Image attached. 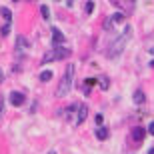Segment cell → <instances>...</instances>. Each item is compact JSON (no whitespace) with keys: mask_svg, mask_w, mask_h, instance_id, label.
Listing matches in <instances>:
<instances>
[{"mask_svg":"<svg viewBox=\"0 0 154 154\" xmlns=\"http://www.w3.org/2000/svg\"><path fill=\"white\" fill-rule=\"evenodd\" d=\"M72 78H74V64H68L64 76L60 78V84L56 88V96H66L68 94L70 88H72Z\"/></svg>","mask_w":154,"mask_h":154,"instance_id":"obj_1","label":"cell"},{"mask_svg":"<svg viewBox=\"0 0 154 154\" xmlns=\"http://www.w3.org/2000/svg\"><path fill=\"white\" fill-rule=\"evenodd\" d=\"M130 40V26H126V30H124V34L120 36V38H116L112 44L108 46V58H116L118 54H122V50H124V44Z\"/></svg>","mask_w":154,"mask_h":154,"instance_id":"obj_2","label":"cell"},{"mask_svg":"<svg viewBox=\"0 0 154 154\" xmlns=\"http://www.w3.org/2000/svg\"><path fill=\"white\" fill-rule=\"evenodd\" d=\"M70 56V48H62V46H58V48H52L50 52H46L44 58H42V62L48 64L52 60H66Z\"/></svg>","mask_w":154,"mask_h":154,"instance_id":"obj_3","label":"cell"},{"mask_svg":"<svg viewBox=\"0 0 154 154\" xmlns=\"http://www.w3.org/2000/svg\"><path fill=\"white\" fill-rule=\"evenodd\" d=\"M122 22H124V14H122V12H114V14L104 22V30H112L114 24H122Z\"/></svg>","mask_w":154,"mask_h":154,"instance_id":"obj_4","label":"cell"},{"mask_svg":"<svg viewBox=\"0 0 154 154\" xmlns=\"http://www.w3.org/2000/svg\"><path fill=\"white\" fill-rule=\"evenodd\" d=\"M26 102V96L22 92H10V104L12 106H22Z\"/></svg>","mask_w":154,"mask_h":154,"instance_id":"obj_5","label":"cell"},{"mask_svg":"<svg viewBox=\"0 0 154 154\" xmlns=\"http://www.w3.org/2000/svg\"><path fill=\"white\" fill-rule=\"evenodd\" d=\"M52 42L60 46V44H64V42H66V36H64L58 28H52Z\"/></svg>","mask_w":154,"mask_h":154,"instance_id":"obj_6","label":"cell"},{"mask_svg":"<svg viewBox=\"0 0 154 154\" xmlns=\"http://www.w3.org/2000/svg\"><path fill=\"white\" fill-rule=\"evenodd\" d=\"M86 116H88V108H86V106H78V118H76L74 124L80 126V124H82V122L86 120Z\"/></svg>","mask_w":154,"mask_h":154,"instance_id":"obj_7","label":"cell"},{"mask_svg":"<svg viewBox=\"0 0 154 154\" xmlns=\"http://www.w3.org/2000/svg\"><path fill=\"white\" fill-rule=\"evenodd\" d=\"M26 48H28V40L24 38V36H18L16 38V52L20 54V52H24Z\"/></svg>","mask_w":154,"mask_h":154,"instance_id":"obj_8","label":"cell"},{"mask_svg":"<svg viewBox=\"0 0 154 154\" xmlns=\"http://www.w3.org/2000/svg\"><path fill=\"white\" fill-rule=\"evenodd\" d=\"M144 134H146V130H144V128H140V126H136V128L132 130V136H134V140H136V142H142V140H144Z\"/></svg>","mask_w":154,"mask_h":154,"instance_id":"obj_9","label":"cell"},{"mask_svg":"<svg viewBox=\"0 0 154 154\" xmlns=\"http://www.w3.org/2000/svg\"><path fill=\"white\" fill-rule=\"evenodd\" d=\"M0 14H2V18L6 20V24H10V22H12V12L8 10L6 6H2V8H0Z\"/></svg>","mask_w":154,"mask_h":154,"instance_id":"obj_10","label":"cell"},{"mask_svg":"<svg viewBox=\"0 0 154 154\" xmlns=\"http://www.w3.org/2000/svg\"><path fill=\"white\" fill-rule=\"evenodd\" d=\"M96 138L98 140H106V138H108V130H106L104 126H100V128L96 130Z\"/></svg>","mask_w":154,"mask_h":154,"instance_id":"obj_11","label":"cell"},{"mask_svg":"<svg viewBox=\"0 0 154 154\" xmlns=\"http://www.w3.org/2000/svg\"><path fill=\"white\" fill-rule=\"evenodd\" d=\"M144 100H146V96H144L142 90H136V92H134V102H136V104H142Z\"/></svg>","mask_w":154,"mask_h":154,"instance_id":"obj_12","label":"cell"},{"mask_svg":"<svg viewBox=\"0 0 154 154\" xmlns=\"http://www.w3.org/2000/svg\"><path fill=\"white\" fill-rule=\"evenodd\" d=\"M94 84H96V80H94V78H88V80L84 82V92H86V94L90 92V88H92Z\"/></svg>","mask_w":154,"mask_h":154,"instance_id":"obj_13","label":"cell"},{"mask_svg":"<svg viewBox=\"0 0 154 154\" xmlns=\"http://www.w3.org/2000/svg\"><path fill=\"white\" fill-rule=\"evenodd\" d=\"M40 80H42V82H48V80H52V72H50V70H44V72L40 74Z\"/></svg>","mask_w":154,"mask_h":154,"instance_id":"obj_14","label":"cell"},{"mask_svg":"<svg viewBox=\"0 0 154 154\" xmlns=\"http://www.w3.org/2000/svg\"><path fill=\"white\" fill-rule=\"evenodd\" d=\"M40 14H42L44 20H48V18H50V10H48V6H40Z\"/></svg>","mask_w":154,"mask_h":154,"instance_id":"obj_15","label":"cell"},{"mask_svg":"<svg viewBox=\"0 0 154 154\" xmlns=\"http://www.w3.org/2000/svg\"><path fill=\"white\" fill-rule=\"evenodd\" d=\"M108 86H110L108 78H102V80H100V88H102V90H108Z\"/></svg>","mask_w":154,"mask_h":154,"instance_id":"obj_16","label":"cell"},{"mask_svg":"<svg viewBox=\"0 0 154 154\" xmlns=\"http://www.w3.org/2000/svg\"><path fill=\"white\" fill-rule=\"evenodd\" d=\"M8 34H10V24L2 26V36H8Z\"/></svg>","mask_w":154,"mask_h":154,"instance_id":"obj_17","label":"cell"},{"mask_svg":"<svg viewBox=\"0 0 154 154\" xmlns=\"http://www.w3.org/2000/svg\"><path fill=\"white\" fill-rule=\"evenodd\" d=\"M92 10H94V4H92V2H88V4H86V12H88V14H90Z\"/></svg>","mask_w":154,"mask_h":154,"instance_id":"obj_18","label":"cell"},{"mask_svg":"<svg viewBox=\"0 0 154 154\" xmlns=\"http://www.w3.org/2000/svg\"><path fill=\"white\" fill-rule=\"evenodd\" d=\"M2 112H4V98H0V118H2Z\"/></svg>","mask_w":154,"mask_h":154,"instance_id":"obj_19","label":"cell"},{"mask_svg":"<svg viewBox=\"0 0 154 154\" xmlns=\"http://www.w3.org/2000/svg\"><path fill=\"white\" fill-rule=\"evenodd\" d=\"M148 132L154 136V122H150V126H148Z\"/></svg>","mask_w":154,"mask_h":154,"instance_id":"obj_20","label":"cell"},{"mask_svg":"<svg viewBox=\"0 0 154 154\" xmlns=\"http://www.w3.org/2000/svg\"><path fill=\"white\" fill-rule=\"evenodd\" d=\"M2 80H4V74H2V70H0V82H2Z\"/></svg>","mask_w":154,"mask_h":154,"instance_id":"obj_21","label":"cell"},{"mask_svg":"<svg viewBox=\"0 0 154 154\" xmlns=\"http://www.w3.org/2000/svg\"><path fill=\"white\" fill-rule=\"evenodd\" d=\"M148 154H154V148H150V150H148Z\"/></svg>","mask_w":154,"mask_h":154,"instance_id":"obj_22","label":"cell"},{"mask_svg":"<svg viewBox=\"0 0 154 154\" xmlns=\"http://www.w3.org/2000/svg\"><path fill=\"white\" fill-rule=\"evenodd\" d=\"M48 154H56V152H54V150H50V152H48Z\"/></svg>","mask_w":154,"mask_h":154,"instance_id":"obj_23","label":"cell"},{"mask_svg":"<svg viewBox=\"0 0 154 154\" xmlns=\"http://www.w3.org/2000/svg\"><path fill=\"white\" fill-rule=\"evenodd\" d=\"M150 52H152V54H154V46H152V48H150Z\"/></svg>","mask_w":154,"mask_h":154,"instance_id":"obj_24","label":"cell"},{"mask_svg":"<svg viewBox=\"0 0 154 154\" xmlns=\"http://www.w3.org/2000/svg\"><path fill=\"white\" fill-rule=\"evenodd\" d=\"M150 64H152V66H154V60H152V62H150Z\"/></svg>","mask_w":154,"mask_h":154,"instance_id":"obj_25","label":"cell"},{"mask_svg":"<svg viewBox=\"0 0 154 154\" xmlns=\"http://www.w3.org/2000/svg\"><path fill=\"white\" fill-rule=\"evenodd\" d=\"M128 2H134V0H128Z\"/></svg>","mask_w":154,"mask_h":154,"instance_id":"obj_26","label":"cell"},{"mask_svg":"<svg viewBox=\"0 0 154 154\" xmlns=\"http://www.w3.org/2000/svg\"><path fill=\"white\" fill-rule=\"evenodd\" d=\"M14 2H18V0H14Z\"/></svg>","mask_w":154,"mask_h":154,"instance_id":"obj_27","label":"cell"}]
</instances>
